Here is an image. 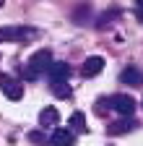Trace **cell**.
<instances>
[{
  "instance_id": "cell-10",
  "label": "cell",
  "mask_w": 143,
  "mask_h": 146,
  "mask_svg": "<svg viewBox=\"0 0 143 146\" xmlns=\"http://www.w3.org/2000/svg\"><path fill=\"white\" fill-rule=\"evenodd\" d=\"M135 125H138L135 120H120V123H112V125H109V133H112V136H120V133L133 131Z\"/></svg>"
},
{
  "instance_id": "cell-15",
  "label": "cell",
  "mask_w": 143,
  "mask_h": 146,
  "mask_svg": "<svg viewBox=\"0 0 143 146\" xmlns=\"http://www.w3.org/2000/svg\"><path fill=\"white\" fill-rule=\"evenodd\" d=\"M29 138H31V141H37V143H49V138H44V136H42V133H37V131L29 133Z\"/></svg>"
},
{
  "instance_id": "cell-6",
  "label": "cell",
  "mask_w": 143,
  "mask_h": 146,
  "mask_svg": "<svg viewBox=\"0 0 143 146\" xmlns=\"http://www.w3.org/2000/svg\"><path fill=\"white\" fill-rule=\"evenodd\" d=\"M101 68H104V58H99V55H94V58H86L83 60V76L88 78V76H96V73H101Z\"/></svg>"
},
{
  "instance_id": "cell-1",
  "label": "cell",
  "mask_w": 143,
  "mask_h": 146,
  "mask_svg": "<svg viewBox=\"0 0 143 146\" xmlns=\"http://www.w3.org/2000/svg\"><path fill=\"white\" fill-rule=\"evenodd\" d=\"M49 65H52V52H49V50H39V52H34L31 58H29V63L24 65V78L37 81L42 73L49 70Z\"/></svg>"
},
{
  "instance_id": "cell-11",
  "label": "cell",
  "mask_w": 143,
  "mask_h": 146,
  "mask_svg": "<svg viewBox=\"0 0 143 146\" xmlns=\"http://www.w3.org/2000/svg\"><path fill=\"white\" fill-rule=\"evenodd\" d=\"M49 86H52V91H55L57 97H70V86H68V81H52Z\"/></svg>"
},
{
  "instance_id": "cell-3",
  "label": "cell",
  "mask_w": 143,
  "mask_h": 146,
  "mask_svg": "<svg viewBox=\"0 0 143 146\" xmlns=\"http://www.w3.org/2000/svg\"><path fill=\"white\" fill-rule=\"evenodd\" d=\"M0 91H3L8 99H13V102H18L24 97V86L16 81V78H11L8 73H0Z\"/></svg>"
},
{
  "instance_id": "cell-8",
  "label": "cell",
  "mask_w": 143,
  "mask_h": 146,
  "mask_svg": "<svg viewBox=\"0 0 143 146\" xmlns=\"http://www.w3.org/2000/svg\"><path fill=\"white\" fill-rule=\"evenodd\" d=\"M120 81L128 84V86H138V84H143V73H140L138 68H125V70L120 73Z\"/></svg>"
},
{
  "instance_id": "cell-5",
  "label": "cell",
  "mask_w": 143,
  "mask_h": 146,
  "mask_svg": "<svg viewBox=\"0 0 143 146\" xmlns=\"http://www.w3.org/2000/svg\"><path fill=\"white\" fill-rule=\"evenodd\" d=\"M49 143L52 146H73L76 143V133L68 131V128H55L49 136Z\"/></svg>"
},
{
  "instance_id": "cell-7",
  "label": "cell",
  "mask_w": 143,
  "mask_h": 146,
  "mask_svg": "<svg viewBox=\"0 0 143 146\" xmlns=\"http://www.w3.org/2000/svg\"><path fill=\"white\" fill-rule=\"evenodd\" d=\"M47 76H49V84H52V81H68L70 68H68L65 63H52L49 70H47Z\"/></svg>"
},
{
  "instance_id": "cell-16",
  "label": "cell",
  "mask_w": 143,
  "mask_h": 146,
  "mask_svg": "<svg viewBox=\"0 0 143 146\" xmlns=\"http://www.w3.org/2000/svg\"><path fill=\"white\" fill-rule=\"evenodd\" d=\"M138 18L143 21V0H138Z\"/></svg>"
},
{
  "instance_id": "cell-17",
  "label": "cell",
  "mask_w": 143,
  "mask_h": 146,
  "mask_svg": "<svg viewBox=\"0 0 143 146\" xmlns=\"http://www.w3.org/2000/svg\"><path fill=\"white\" fill-rule=\"evenodd\" d=\"M0 5H3V0H0Z\"/></svg>"
},
{
  "instance_id": "cell-4",
  "label": "cell",
  "mask_w": 143,
  "mask_h": 146,
  "mask_svg": "<svg viewBox=\"0 0 143 146\" xmlns=\"http://www.w3.org/2000/svg\"><path fill=\"white\" fill-rule=\"evenodd\" d=\"M112 110H115V112H120V115H125V117H133L135 102H133V97H128V94H115V97H112Z\"/></svg>"
},
{
  "instance_id": "cell-12",
  "label": "cell",
  "mask_w": 143,
  "mask_h": 146,
  "mask_svg": "<svg viewBox=\"0 0 143 146\" xmlns=\"http://www.w3.org/2000/svg\"><path fill=\"white\" fill-rule=\"evenodd\" d=\"M70 123H73V128L76 131H86V117H83V112H73V117H70Z\"/></svg>"
},
{
  "instance_id": "cell-13",
  "label": "cell",
  "mask_w": 143,
  "mask_h": 146,
  "mask_svg": "<svg viewBox=\"0 0 143 146\" xmlns=\"http://www.w3.org/2000/svg\"><path fill=\"white\" fill-rule=\"evenodd\" d=\"M86 11H88V3H83V5H78L73 11V18H76L78 24H86Z\"/></svg>"
},
{
  "instance_id": "cell-9",
  "label": "cell",
  "mask_w": 143,
  "mask_h": 146,
  "mask_svg": "<svg viewBox=\"0 0 143 146\" xmlns=\"http://www.w3.org/2000/svg\"><path fill=\"white\" fill-rule=\"evenodd\" d=\"M57 120H60V112H57L55 107H44L42 112H39V125H42V128L57 125Z\"/></svg>"
},
{
  "instance_id": "cell-2",
  "label": "cell",
  "mask_w": 143,
  "mask_h": 146,
  "mask_svg": "<svg viewBox=\"0 0 143 146\" xmlns=\"http://www.w3.org/2000/svg\"><path fill=\"white\" fill-rule=\"evenodd\" d=\"M37 31L29 26H0V44L3 42H26Z\"/></svg>"
},
{
  "instance_id": "cell-14",
  "label": "cell",
  "mask_w": 143,
  "mask_h": 146,
  "mask_svg": "<svg viewBox=\"0 0 143 146\" xmlns=\"http://www.w3.org/2000/svg\"><path fill=\"white\" fill-rule=\"evenodd\" d=\"M115 16H117V11H112V13L107 11V13H104V16L99 18V26H107V24H109V18H115Z\"/></svg>"
}]
</instances>
